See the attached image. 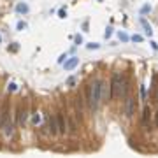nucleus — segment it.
I'll list each match as a JSON object with an SVG mask.
<instances>
[{"mask_svg": "<svg viewBox=\"0 0 158 158\" xmlns=\"http://www.w3.org/2000/svg\"><path fill=\"white\" fill-rule=\"evenodd\" d=\"M76 130H77V125H76V121H74L72 118H69V132H72V134H74Z\"/></svg>", "mask_w": 158, "mask_h": 158, "instance_id": "13", "label": "nucleus"}, {"mask_svg": "<svg viewBox=\"0 0 158 158\" xmlns=\"http://www.w3.org/2000/svg\"><path fill=\"white\" fill-rule=\"evenodd\" d=\"M141 97L146 98V88H144V86H141Z\"/></svg>", "mask_w": 158, "mask_h": 158, "instance_id": "23", "label": "nucleus"}, {"mask_svg": "<svg viewBox=\"0 0 158 158\" xmlns=\"http://www.w3.org/2000/svg\"><path fill=\"white\" fill-rule=\"evenodd\" d=\"M56 126H58V134H63L67 132V126H65V118H63V113H58L56 114Z\"/></svg>", "mask_w": 158, "mask_h": 158, "instance_id": "5", "label": "nucleus"}, {"mask_svg": "<svg viewBox=\"0 0 158 158\" xmlns=\"http://www.w3.org/2000/svg\"><path fill=\"white\" fill-rule=\"evenodd\" d=\"M109 98H113V97H111V84L102 81V100L107 102Z\"/></svg>", "mask_w": 158, "mask_h": 158, "instance_id": "7", "label": "nucleus"}, {"mask_svg": "<svg viewBox=\"0 0 158 158\" xmlns=\"http://www.w3.org/2000/svg\"><path fill=\"white\" fill-rule=\"evenodd\" d=\"M27 119H28V106L25 104V106H19L18 107V123L19 125H25Z\"/></svg>", "mask_w": 158, "mask_h": 158, "instance_id": "4", "label": "nucleus"}, {"mask_svg": "<svg viewBox=\"0 0 158 158\" xmlns=\"http://www.w3.org/2000/svg\"><path fill=\"white\" fill-rule=\"evenodd\" d=\"M121 77L119 74H113V79H111V97H119L121 95Z\"/></svg>", "mask_w": 158, "mask_h": 158, "instance_id": "2", "label": "nucleus"}, {"mask_svg": "<svg viewBox=\"0 0 158 158\" xmlns=\"http://www.w3.org/2000/svg\"><path fill=\"white\" fill-rule=\"evenodd\" d=\"M47 126H49V132L55 135L58 134V126H56V116H49L47 118Z\"/></svg>", "mask_w": 158, "mask_h": 158, "instance_id": "8", "label": "nucleus"}, {"mask_svg": "<svg viewBox=\"0 0 158 158\" xmlns=\"http://www.w3.org/2000/svg\"><path fill=\"white\" fill-rule=\"evenodd\" d=\"M77 63H79V58L72 56L70 60L63 62V67H65V70H72V69H76V65H77Z\"/></svg>", "mask_w": 158, "mask_h": 158, "instance_id": "9", "label": "nucleus"}, {"mask_svg": "<svg viewBox=\"0 0 158 158\" xmlns=\"http://www.w3.org/2000/svg\"><path fill=\"white\" fill-rule=\"evenodd\" d=\"M149 107H144V111H142V123L148 126V123H149Z\"/></svg>", "mask_w": 158, "mask_h": 158, "instance_id": "10", "label": "nucleus"}, {"mask_svg": "<svg viewBox=\"0 0 158 158\" xmlns=\"http://www.w3.org/2000/svg\"><path fill=\"white\" fill-rule=\"evenodd\" d=\"M65 16H67V11H65V9H60V11H58V18H62V19H63Z\"/></svg>", "mask_w": 158, "mask_h": 158, "instance_id": "19", "label": "nucleus"}, {"mask_svg": "<svg viewBox=\"0 0 158 158\" xmlns=\"http://www.w3.org/2000/svg\"><path fill=\"white\" fill-rule=\"evenodd\" d=\"M76 44H83V37L81 35H76Z\"/></svg>", "mask_w": 158, "mask_h": 158, "instance_id": "24", "label": "nucleus"}, {"mask_svg": "<svg viewBox=\"0 0 158 158\" xmlns=\"http://www.w3.org/2000/svg\"><path fill=\"white\" fill-rule=\"evenodd\" d=\"M149 11H151V7H149V5H144V7L141 9V14H148Z\"/></svg>", "mask_w": 158, "mask_h": 158, "instance_id": "18", "label": "nucleus"}, {"mask_svg": "<svg viewBox=\"0 0 158 158\" xmlns=\"http://www.w3.org/2000/svg\"><path fill=\"white\" fill-rule=\"evenodd\" d=\"M65 58H67V56H65V55H62V56L58 58V62H60V63H63V60H65Z\"/></svg>", "mask_w": 158, "mask_h": 158, "instance_id": "25", "label": "nucleus"}, {"mask_svg": "<svg viewBox=\"0 0 158 158\" xmlns=\"http://www.w3.org/2000/svg\"><path fill=\"white\" fill-rule=\"evenodd\" d=\"M86 102L93 111L98 109V106L102 102V81H93L86 88Z\"/></svg>", "mask_w": 158, "mask_h": 158, "instance_id": "1", "label": "nucleus"}, {"mask_svg": "<svg viewBox=\"0 0 158 158\" xmlns=\"http://www.w3.org/2000/svg\"><path fill=\"white\" fill-rule=\"evenodd\" d=\"M130 39L134 40V42H141V40H142V37H141V35H137V34H135V35H132V37H130Z\"/></svg>", "mask_w": 158, "mask_h": 158, "instance_id": "20", "label": "nucleus"}, {"mask_svg": "<svg viewBox=\"0 0 158 158\" xmlns=\"http://www.w3.org/2000/svg\"><path fill=\"white\" fill-rule=\"evenodd\" d=\"M151 47H153V49L156 51V49H158V44H156V42H151Z\"/></svg>", "mask_w": 158, "mask_h": 158, "instance_id": "26", "label": "nucleus"}, {"mask_svg": "<svg viewBox=\"0 0 158 158\" xmlns=\"http://www.w3.org/2000/svg\"><path fill=\"white\" fill-rule=\"evenodd\" d=\"M0 40H2V37H0Z\"/></svg>", "mask_w": 158, "mask_h": 158, "instance_id": "28", "label": "nucleus"}, {"mask_svg": "<svg viewBox=\"0 0 158 158\" xmlns=\"http://www.w3.org/2000/svg\"><path fill=\"white\" fill-rule=\"evenodd\" d=\"M111 35H113V28H107V30H106V37H107V39H109V37H111Z\"/></svg>", "mask_w": 158, "mask_h": 158, "instance_id": "22", "label": "nucleus"}, {"mask_svg": "<svg viewBox=\"0 0 158 158\" xmlns=\"http://www.w3.org/2000/svg\"><path fill=\"white\" fill-rule=\"evenodd\" d=\"M141 23H142V27H144V32H146V35H149V37H151V35H153V30H151V27L146 23V19H144V18L141 19Z\"/></svg>", "mask_w": 158, "mask_h": 158, "instance_id": "11", "label": "nucleus"}, {"mask_svg": "<svg viewBox=\"0 0 158 158\" xmlns=\"http://www.w3.org/2000/svg\"><path fill=\"white\" fill-rule=\"evenodd\" d=\"M118 37H119V40H121V42H126V40H130V37H128L125 32H118Z\"/></svg>", "mask_w": 158, "mask_h": 158, "instance_id": "14", "label": "nucleus"}, {"mask_svg": "<svg viewBox=\"0 0 158 158\" xmlns=\"http://www.w3.org/2000/svg\"><path fill=\"white\" fill-rule=\"evenodd\" d=\"M16 28H18L19 32H23V30L27 28V23H25V21H18V25H16Z\"/></svg>", "mask_w": 158, "mask_h": 158, "instance_id": "16", "label": "nucleus"}, {"mask_svg": "<svg viewBox=\"0 0 158 158\" xmlns=\"http://www.w3.org/2000/svg\"><path fill=\"white\" fill-rule=\"evenodd\" d=\"M16 11L21 12V14H27V12H28V5H27V4H18V5H16Z\"/></svg>", "mask_w": 158, "mask_h": 158, "instance_id": "12", "label": "nucleus"}, {"mask_svg": "<svg viewBox=\"0 0 158 158\" xmlns=\"http://www.w3.org/2000/svg\"><path fill=\"white\" fill-rule=\"evenodd\" d=\"M32 121H34V125H39V123H40V116H39V113H34V114H32Z\"/></svg>", "mask_w": 158, "mask_h": 158, "instance_id": "15", "label": "nucleus"}, {"mask_svg": "<svg viewBox=\"0 0 158 158\" xmlns=\"http://www.w3.org/2000/svg\"><path fill=\"white\" fill-rule=\"evenodd\" d=\"M88 49H98V44L91 42V44H88Z\"/></svg>", "mask_w": 158, "mask_h": 158, "instance_id": "21", "label": "nucleus"}, {"mask_svg": "<svg viewBox=\"0 0 158 158\" xmlns=\"http://www.w3.org/2000/svg\"><path fill=\"white\" fill-rule=\"evenodd\" d=\"M7 90H9V91H16V90H18V86H16V83H9V86H7Z\"/></svg>", "mask_w": 158, "mask_h": 158, "instance_id": "17", "label": "nucleus"}, {"mask_svg": "<svg viewBox=\"0 0 158 158\" xmlns=\"http://www.w3.org/2000/svg\"><path fill=\"white\" fill-rule=\"evenodd\" d=\"M135 113V98L134 97H128L125 100V116L126 118H132Z\"/></svg>", "mask_w": 158, "mask_h": 158, "instance_id": "3", "label": "nucleus"}, {"mask_svg": "<svg viewBox=\"0 0 158 158\" xmlns=\"http://www.w3.org/2000/svg\"><path fill=\"white\" fill-rule=\"evenodd\" d=\"M4 134H5V137H11L14 134V125H12V121H11L9 116L5 118V123H4Z\"/></svg>", "mask_w": 158, "mask_h": 158, "instance_id": "6", "label": "nucleus"}, {"mask_svg": "<svg viewBox=\"0 0 158 158\" xmlns=\"http://www.w3.org/2000/svg\"><path fill=\"white\" fill-rule=\"evenodd\" d=\"M155 123H156V126H158V111H156V114H155Z\"/></svg>", "mask_w": 158, "mask_h": 158, "instance_id": "27", "label": "nucleus"}]
</instances>
